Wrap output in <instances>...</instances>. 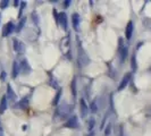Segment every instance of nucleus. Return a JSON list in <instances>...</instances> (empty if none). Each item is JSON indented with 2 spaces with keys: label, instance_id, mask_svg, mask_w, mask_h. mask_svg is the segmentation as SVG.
<instances>
[{
  "label": "nucleus",
  "instance_id": "f257e3e1",
  "mask_svg": "<svg viewBox=\"0 0 151 136\" xmlns=\"http://www.w3.org/2000/svg\"><path fill=\"white\" fill-rule=\"evenodd\" d=\"M78 62H80V65L82 67L88 66V64L90 62V58H89V56L86 54V52L84 51L83 49L78 50Z\"/></svg>",
  "mask_w": 151,
  "mask_h": 136
},
{
  "label": "nucleus",
  "instance_id": "423d86ee",
  "mask_svg": "<svg viewBox=\"0 0 151 136\" xmlns=\"http://www.w3.org/2000/svg\"><path fill=\"white\" fill-rule=\"evenodd\" d=\"M132 34H133V22L129 21L126 25V29H125V35H126V39L129 40L132 38Z\"/></svg>",
  "mask_w": 151,
  "mask_h": 136
},
{
  "label": "nucleus",
  "instance_id": "4be33fe9",
  "mask_svg": "<svg viewBox=\"0 0 151 136\" xmlns=\"http://www.w3.org/2000/svg\"><path fill=\"white\" fill-rule=\"evenodd\" d=\"M93 125H94V120L93 119H91L90 120V124H89V129H92V127H93Z\"/></svg>",
  "mask_w": 151,
  "mask_h": 136
},
{
  "label": "nucleus",
  "instance_id": "ddd939ff",
  "mask_svg": "<svg viewBox=\"0 0 151 136\" xmlns=\"http://www.w3.org/2000/svg\"><path fill=\"white\" fill-rule=\"evenodd\" d=\"M19 64L17 62V61H14V64H13V78H16V76L17 74L19 73Z\"/></svg>",
  "mask_w": 151,
  "mask_h": 136
},
{
  "label": "nucleus",
  "instance_id": "9d476101",
  "mask_svg": "<svg viewBox=\"0 0 151 136\" xmlns=\"http://www.w3.org/2000/svg\"><path fill=\"white\" fill-rule=\"evenodd\" d=\"M80 109H81V115L84 118L86 116V113H88V106H86L84 99H81V101H80Z\"/></svg>",
  "mask_w": 151,
  "mask_h": 136
},
{
  "label": "nucleus",
  "instance_id": "39448f33",
  "mask_svg": "<svg viewBox=\"0 0 151 136\" xmlns=\"http://www.w3.org/2000/svg\"><path fill=\"white\" fill-rule=\"evenodd\" d=\"M58 23L60 24L65 30H67V16H66L65 13H60V14H59V17H58Z\"/></svg>",
  "mask_w": 151,
  "mask_h": 136
},
{
  "label": "nucleus",
  "instance_id": "393cba45",
  "mask_svg": "<svg viewBox=\"0 0 151 136\" xmlns=\"http://www.w3.org/2000/svg\"><path fill=\"white\" fill-rule=\"evenodd\" d=\"M69 4H70V1H65V7H68Z\"/></svg>",
  "mask_w": 151,
  "mask_h": 136
},
{
  "label": "nucleus",
  "instance_id": "0eeeda50",
  "mask_svg": "<svg viewBox=\"0 0 151 136\" xmlns=\"http://www.w3.org/2000/svg\"><path fill=\"white\" fill-rule=\"evenodd\" d=\"M129 79H131V74H126V75L123 77V79H122L121 84H119V86H118V91H122L123 89H125L126 87V85L129 84Z\"/></svg>",
  "mask_w": 151,
  "mask_h": 136
},
{
  "label": "nucleus",
  "instance_id": "6ab92c4d",
  "mask_svg": "<svg viewBox=\"0 0 151 136\" xmlns=\"http://www.w3.org/2000/svg\"><path fill=\"white\" fill-rule=\"evenodd\" d=\"M70 87H72V90H73V95L76 97V86H75V79L73 81V83L70 85Z\"/></svg>",
  "mask_w": 151,
  "mask_h": 136
},
{
  "label": "nucleus",
  "instance_id": "dca6fc26",
  "mask_svg": "<svg viewBox=\"0 0 151 136\" xmlns=\"http://www.w3.org/2000/svg\"><path fill=\"white\" fill-rule=\"evenodd\" d=\"M27 103H29V100H27L26 98H24V99L22 100V101L19 102V106H21V108H23V109H25V108L27 107Z\"/></svg>",
  "mask_w": 151,
  "mask_h": 136
},
{
  "label": "nucleus",
  "instance_id": "b1692460",
  "mask_svg": "<svg viewBox=\"0 0 151 136\" xmlns=\"http://www.w3.org/2000/svg\"><path fill=\"white\" fill-rule=\"evenodd\" d=\"M5 78H6V73L2 72V73H1V81H5Z\"/></svg>",
  "mask_w": 151,
  "mask_h": 136
},
{
  "label": "nucleus",
  "instance_id": "2eb2a0df",
  "mask_svg": "<svg viewBox=\"0 0 151 136\" xmlns=\"http://www.w3.org/2000/svg\"><path fill=\"white\" fill-rule=\"evenodd\" d=\"M60 94H61V90H59L57 92L56 98H55V100H53V102H52L53 106H57V105H58V101H59V99H60Z\"/></svg>",
  "mask_w": 151,
  "mask_h": 136
},
{
  "label": "nucleus",
  "instance_id": "7ed1b4c3",
  "mask_svg": "<svg viewBox=\"0 0 151 136\" xmlns=\"http://www.w3.org/2000/svg\"><path fill=\"white\" fill-rule=\"evenodd\" d=\"M14 50L17 53H23L25 50V45L23 44L21 41H18L17 39H14Z\"/></svg>",
  "mask_w": 151,
  "mask_h": 136
},
{
  "label": "nucleus",
  "instance_id": "a211bd4d",
  "mask_svg": "<svg viewBox=\"0 0 151 136\" xmlns=\"http://www.w3.org/2000/svg\"><path fill=\"white\" fill-rule=\"evenodd\" d=\"M132 69H133V72H135V70H136V61H135V56H133V57H132Z\"/></svg>",
  "mask_w": 151,
  "mask_h": 136
},
{
  "label": "nucleus",
  "instance_id": "f03ea898",
  "mask_svg": "<svg viewBox=\"0 0 151 136\" xmlns=\"http://www.w3.org/2000/svg\"><path fill=\"white\" fill-rule=\"evenodd\" d=\"M119 54H121L122 61L125 60L127 56V47L123 44V39H119Z\"/></svg>",
  "mask_w": 151,
  "mask_h": 136
},
{
  "label": "nucleus",
  "instance_id": "f8f14e48",
  "mask_svg": "<svg viewBox=\"0 0 151 136\" xmlns=\"http://www.w3.org/2000/svg\"><path fill=\"white\" fill-rule=\"evenodd\" d=\"M7 97H2L1 99V102H0V113L2 115V113L5 112V110L7 109Z\"/></svg>",
  "mask_w": 151,
  "mask_h": 136
},
{
  "label": "nucleus",
  "instance_id": "aec40b11",
  "mask_svg": "<svg viewBox=\"0 0 151 136\" xmlns=\"http://www.w3.org/2000/svg\"><path fill=\"white\" fill-rule=\"evenodd\" d=\"M110 129H111V126L109 125V126H108V127L106 128V132H105V135H106V136L110 135Z\"/></svg>",
  "mask_w": 151,
  "mask_h": 136
},
{
  "label": "nucleus",
  "instance_id": "6e6552de",
  "mask_svg": "<svg viewBox=\"0 0 151 136\" xmlns=\"http://www.w3.org/2000/svg\"><path fill=\"white\" fill-rule=\"evenodd\" d=\"M7 98H8V101H10L12 103H13V102H15L16 94H15V92H14V90L12 89V86H10V85H8L7 86Z\"/></svg>",
  "mask_w": 151,
  "mask_h": 136
},
{
  "label": "nucleus",
  "instance_id": "412c9836",
  "mask_svg": "<svg viewBox=\"0 0 151 136\" xmlns=\"http://www.w3.org/2000/svg\"><path fill=\"white\" fill-rule=\"evenodd\" d=\"M0 4H1V8H5L8 5V1L7 0H5V1H0Z\"/></svg>",
  "mask_w": 151,
  "mask_h": 136
},
{
  "label": "nucleus",
  "instance_id": "1a4fd4ad",
  "mask_svg": "<svg viewBox=\"0 0 151 136\" xmlns=\"http://www.w3.org/2000/svg\"><path fill=\"white\" fill-rule=\"evenodd\" d=\"M13 31H14V24H13L12 22H9V23L7 24V25L5 26L2 35H4V37H7V35H9V34H10V33H12Z\"/></svg>",
  "mask_w": 151,
  "mask_h": 136
},
{
  "label": "nucleus",
  "instance_id": "f3484780",
  "mask_svg": "<svg viewBox=\"0 0 151 136\" xmlns=\"http://www.w3.org/2000/svg\"><path fill=\"white\" fill-rule=\"evenodd\" d=\"M26 22V18H22V21L19 22V25H18V27H17V32H19V31L22 30V27L24 26V23Z\"/></svg>",
  "mask_w": 151,
  "mask_h": 136
},
{
  "label": "nucleus",
  "instance_id": "9b49d317",
  "mask_svg": "<svg viewBox=\"0 0 151 136\" xmlns=\"http://www.w3.org/2000/svg\"><path fill=\"white\" fill-rule=\"evenodd\" d=\"M72 19H73V26H74V29L78 30V25L81 23V17H80V15L78 14H74L73 17H72Z\"/></svg>",
  "mask_w": 151,
  "mask_h": 136
},
{
  "label": "nucleus",
  "instance_id": "4468645a",
  "mask_svg": "<svg viewBox=\"0 0 151 136\" xmlns=\"http://www.w3.org/2000/svg\"><path fill=\"white\" fill-rule=\"evenodd\" d=\"M19 67L22 68V70L24 73H30L31 72V67L29 66V64H27V61L26 60H23L22 64L19 65Z\"/></svg>",
  "mask_w": 151,
  "mask_h": 136
},
{
  "label": "nucleus",
  "instance_id": "a878e982",
  "mask_svg": "<svg viewBox=\"0 0 151 136\" xmlns=\"http://www.w3.org/2000/svg\"><path fill=\"white\" fill-rule=\"evenodd\" d=\"M0 136H2V129H1V125H0Z\"/></svg>",
  "mask_w": 151,
  "mask_h": 136
},
{
  "label": "nucleus",
  "instance_id": "20e7f679",
  "mask_svg": "<svg viewBox=\"0 0 151 136\" xmlns=\"http://www.w3.org/2000/svg\"><path fill=\"white\" fill-rule=\"evenodd\" d=\"M66 127H68V128H77L78 127V122H77V118H76L75 116H73L72 118H69L68 119V121L66 122Z\"/></svg>",
  "mask_w": 151,
  "mask_h": 136
},
{
  "label": "nucleus",
  "instance_id": "5701e85b",
  "mask_svg": "<svg viewBox=\"0 0 151 136\" xmlns=\"http://www.w3.org/2000/svg\"><path fill=\"white\" fill-rule=\"evenodd\" d=\"M91 108H92V110H93V111H96V110H97V107H96V101H94V102H92Z\"/></svg>",
  "mask_w": 151,
  "mask_h": 136
}]
</instances>
